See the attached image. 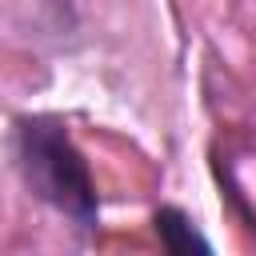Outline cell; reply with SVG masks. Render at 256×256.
Returning <instances> with one entry per match:
<instances>
[{
    "label": "cell",
    "mask_w": 256,
    "mask_h": 256,
    "mask_svg": "<svg viewBox=\"0 0 256 256\" xmlns=\"http://www.w3.org/2000/svg\"><path fill=\"white\" fill-rule=\"evenodd\" d=\"M12 160L24 188L64 216L76 232L100 228V192L88 156L72 140L68 124L52 112H24L12 124Z\"/></svg>",
    "instance_id": "6da1fadb"
},
{
    "label": "cell",
    "mask_w": 256,
    "mask_h": 256,
    "mask_svg": "<svg viewBox=\"0 0 256 256\" xmlns=\"http://www.w3.org/2000/svg\"><path fill=\"white\" fill-rule=\"evenodd\" d=\"M152 232H156V240L168 248V252H176V256H192V252H200V256H208L212 252V240L196 228V220L184 212V208H176V204H160L156 212H152Z\"/></svg>",
    "instance_id": "7a4b0ae2"
}]
</instances>
